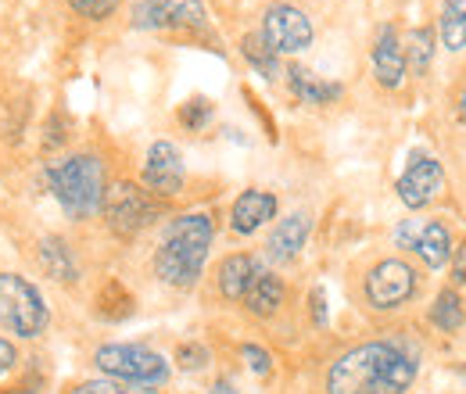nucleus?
<instances>
[{
	"label": "nucleus",
	"mask_w": 466,
	"mask_h": 394,
	"mask_svg": "<svg viewBox=\"0 0 466 394\" xmlns=\"http://www.w3.org/2000/svg\"><path fill=\"white\" fill-rule=\"evenodd\" d=\"M416 380V359L391 340H370L345 351L330 373L327 394H406Z\"/></svg>",
	"instance_id": "f257e3e1"
},
{
	"label": "nucleus",
	"mask_w": 466,
	"mask_h": 394,
	"mask_svg": "<svg viewBox=\"0 0 466 394\" xmlns=\"http://www.w3.org/2000/svg\"><path fill=\"white\" fill-rule=\"evenodd\" d=\"M212 237H216V226L205 212H190V216L173 219L166 237H162V244H158V255H155L158 280L169 283V287H179V290L194 287L201 269H205Z\"/></svg>",
	"instance_id": "f03ea898"
},
{
	"label": "nucleus",
	"mask_w": 466,
	"mask_h": 394,
	"mask_svg": "<svg viewBox=\"0 0 466 394\" xmlns=\"http://www.w3.org/2000/svg\"><path fill=\"white\" fill-rule=\"evenodd\" d=\"M47 183L58 197V205L72 219H90L97 208H105V166L94 155H72L47 169Z\"/></svg>",
	"instance_id": "7ed1b4c3"
},
{
	"label": "nucleus",
	"mask_w": 466,
	"mask_h": 394,
	"mask_svg": "<svg viewBox=\"0 0 466 394\" xmlns=\"http://www.w3.org/2000/svg\"><path fill=\"white\" fill-rule=\"evenodd\" d=\"M0 327L15 338H40L47 330V301L44 294L18 273H0Z\"/></svg>",
	"instance_id": "20e7f679"
},
{
	"label": "nucleus",
	"mask_w": 466,
	"mask_h": 394,
	"mask_svg": "<svg viewBox=\"0 0 466 394\" xmlns=\"http://www.w3.org/2000/svg\"><path fill=\"white\" fill-rule=\"evenodd\" d=\"M94 362L101 373H108L112 380H122V384L158 388L169 380V362L158 351L140 348V344H105L97 348Z\"/></svg>",
	"instance_id": "39448f33"
},
{
	"label": "nucleus",
	"mask_w": 466,
	"mask_h": 394,
	"mask_svg": "<svg viewBox=\"0 0 466 394\" xmlns=\"http://www.w3.org/2000/svg\"><path fill=\"white\" fill-rule=\"evenodd\" d=\"M158 216V205L151 197V190H140L133 183H116L105 194V219L118 237H133Z\"/></svg>",
	"instance_id": "423d86ee"
},
{
	"label": "nucleus",
	"mask_w": 466,
	"mask_h": 394,
	"mask_svg": "<svg viewBox=\"0 0 466 394\" xmlns=\"http://www.w3.org/2000/svg\"><path fill=\"white\" fill-rule=\"evenodd\" d=\"M395 240L431 269H441L452 258V233L441 219H406L395 229Z\"/></svg>",
	"instance_id": "0eeeda50"
},
{
	"label": "nucleus",
	"mask_w": 466,
	"mask_h": 394,
	"mask_svg": "<svg viewBox=\"0 0 466 394\" xmlns=\"http://www.w3.org/2000/svg\"><path fill=\"white\" fill-rule=\"evenodd\" d=\"M262 40L273 55H298L312 44V22L294 4H273L262 18Z\"/></svg>",
	"instance_id": "6e6552de"
},
{
	"label": "nucleus",
	"mask_w": 466,
	"mask_h": 394,
	"mask_svg": "<svg viewBox=\"0 0 466 394\" xmlns=\"http://www.w3.org/2000/svg\"><path fill=\"white\" fill-rule=\"evenodd\" d=\"M416 294V273L402 258H384L366 273V298L373 308H399Z\"/></svg>",
	"instance_id": "1a4fd4ad"
},
{
	"label": "nucleus",
	"mask_w": 466,
	"mask_h": 394,
	"mask_svg": "<svg viewBox=\"0 0 466 394\" xmlns=\"http://www.w3.org/2000/svg\"><path fill=\"white\" fill-rule=\"evenodd\" d=\"M441 183H445L441 166H438L434 158H427V155H416V158L409 162V169L399 176L395 190H399V201H402L406 208L420 212V208H427V205L441 194Z\"/></svg>",
	"instance_id": "9d476101"
},
{
	"label": "nucleus",
	"mask_w": 466,
	"mask_h": 394,
	"mask_svg": "<svg viewBox=\"0 0 466 394\" xmlns=\"http://www.w3.org/2000/svg\"><path fill=\"white\" fill-rule=\"evenodd\" d=\"M183 176H187V169H183V158H179L176 144L155 140L151 151H147V162H144V187L158 197H173L183 187Z\"/></svg>",
	"instance_id": "9b49d317"
},
{
	"label": "nucleus",
	"mask_w": 466,
	"mask_h": 394,
	"mask_svg": "<svg viewBox=\"0 0 466 394\" xmlns=\"http://www.w3.org/2000/svg\"><path fill=\"white\" fill-rule=\"evenodd\" d=\"M137 25L140 29H166V25L205 29V7L201 0H140Z\"/></svg>",
	"instance_id": "f8f14e48"
},
{
	"label": "nucleus",
	"mask_w": 466,
	"mask_h": 394,
	"mask_svg": "<svg viewBox=\"0 0 466 394\" xmlns=\"http://www.w3.org/2000/svg\"><path fill=\"white\" fill-rule=\"evenodd\" d=\"M373 72H377V83L388 86V90H399L402 79H406V47L399 44V33L395 25H384L377 33V47H373Z\"/></svg>",
	"instance_id": "ddd939ff"
},
{
	"label": "nucleus",
	"mask_w": 466,
	"mask_h": 394,
	"mask_svg": "<svg viewBox=\"0 0 466 394\" xmlns=\"http://www.w3.org/2000/svg\"><path fill=\"white\" fill-rule=\"evenodd\" d=\"M277 216V197L266 194V190H244L237 201H233L230 212V226L233 233H255L258 226H266L269 219Z\"/></svg>",
	"instance_id": "4468645a"
},
{
	"label": "nucleus",
	"mask_w": 466,
	"mask_h": 394,
	"mask_svg": "<svg viewBox=\"0 0 466 394\" xmlns=\"http://www.w3.org/2000/svg\"><path fill=\"white\" fill-rule=\"evenodd\" d=\"M309 229H312V219H309L305 212H294L288 219H280V226L269 233V244H266L269 258H273V262H291L294 255L305 248Z\"/></svg>",
	"instance_id": "2eb2a0df"
},
{
	"label": "nucleus",
	"mask_w": 466,
	"mask_h": 394,
	"mask_svg": "<svg viewBox=\"0 0 466 394\" xmlns=\"http://www.w3.org/2000/svg\"><path fill=\"white\" fill-rule=\"evenodd\" d=\"M258 273L262 269H258V262L251 255H230V258H223V266H219V290H223V298L240 301L251 290V283H255Z\"/></svg>",
	"instance_id": "dca6fc26"
},
{
	"label": "nucleus",
	"mask_w": 466,
	"mask_h": 394,
	"mask_svg": "<svg viewBox=\"0 0 466 394\" xmlns=\"http://www.w3.org/2000/svg\"><path fill=\"white\" fill-rule=\"evenodd\" d=\"M244 301H248V308L255 316H273L284 305V283L273 273H258L255 283H251V290L244 294Z\"/></svg>",
	"instance_id": "f3484780"
},
{
	"label": "nucleus",
	"mask_w": 466,
	"mask_h": 394,
	"mask_svg": "<svg viewBox=\"0 0 466 394\" xmlns=\"http://www.w3.org/2000/svg\"><path fill=\"white\" fill-rule=\"evenodd\" d=\"M288 76H291L294 94H298L305 105H327V101H338V97H341V86H338V83H319V79H316L312 72H305V68H291Z\"/></svg>",
	"instance_id": "a211bd4d"
},
{
	"label": "nucleus",
	"mask_w": 466,
	"mask_h": 394,
	"mask_svg": "<svg viewBox=\"0 0 466 394\" xmlns=\"http://www.w3.org/2000/svg\"><path fill=\"white\" fill-rule=\"evenodd\" d=\"M441 44L449 51L466 47V0H445L441 7Z\"/></svg>",
	"instance_id": "6ab92c4d"
},
{
	"label": "nucleus",
	"mask_w": 466,
	"mask_h": 394,
	"mask_svg": "<svg viewBox=\"0 0 466 394\" xmlns=\"http://www.w3.org/2000/svg\"><path fill=\"white\" fill-rule=\"evenodd\" d=\"M431 319H434V327H438V330L456 334V330L466 323V312H463L460 294H456V290H441V294H438V301H434V308H431Z\"/></svg>",
	"instance_id": "aec40b11"
},
{
	"label": "nucleus",
	"mask_w": 466,
	"mask_h": 394,
	"mask_svg": "<svg viewBox=\"0 0 466 394\" xmlns=\"http://www.w3.org/2000/svg\"><path fill=\"white\" fill-rule=\"evenodd\" d=\"M40 258H44V266H47V273H51L55 280H76L72 251L61 244L58 237H51V240H44V244H40Z\"/></svg>",
	"instance_id": "412c9836"
},
{
	"label": "nucleus",
	"mask_w": 466,
	"mask_h": 394,
	"mask_svg": "<svg viewBox=\"0 0 466 394\" xmlns=\"http://www.w3.org/2000/svg\"><path fill=\"white\" fill-rule=\"evenodd\" d=\"M431 55H434V33L423 25V29H412L409 33V47H406V57H409V68L412 72H423L427 65H431Z\"/></svg>",
	"instance_id": "4be33fe9"
},
{
	"label": "nucleus",
	"mask_w": 466,
	"mask_h": 394,
	"mask_svg": "<svg viewBox=\"0 0 466 394\" xmlns=\"http://www.w3.org/2000/svg\"><path fill=\"white\" fill-rule=\"evenodd\" d=\"M244 55H248V61H255V68L262 72V76H277V55L269 51V44L262 40V36H248L244 40Z\"/></svg>",
	"instance_id": "5701e85b"
},
{
	"label": "nucleus",
	"mask_w": 466,
	"mask_h": 394,
	"mask_svg": "<svg viewBox=\"0 0 466 394\" xmlns=\"http://www.w3.org/2000/svg\"><path fill=\"white\" fill-rule=\"evenodd\" d=\"M68 394H158L155 388H140V384H122V380H86Z\"/></svg>",
	"instance_id": "b1692460"
},
{
	"label": "nucleus",
	"mask_w": 466,
	"mask_h": 394,
	"mask_svg": "<svg viewBox=\"0 0 466 394\" xmlns=\"http://www.w3.org/2000/svg\"><path fill=\"white\" fill-rule=\"evenodd\" d=\"M240 355H244L248 369H251V373H258V377H266V373L273 369L269 351H266V348H258V344H244V348H240Z\"/></svg>",
	"instance_id": "393cba45"
},
{
	"label": "nucleus",
	"mask_w": 466,
	"mask_h": 394,
	"mask_svg": "<svg viewBox=\"0 0 466 394\" xmlns=\"http://www.w3.org/2000/svg\"><path fill=\"white\" fill-rule=\"evenodd\" d=\"M79 15H86V18H108L112 11L118 7V0H68Z\"/></svg>",
	"instance_id": "a878e982"
},
{
	"label": "nucleus",
	"mask_w": 466,
	"mask_h": 394,
	"mask_svg": "<svg viewBox=\"0 0 466 394\" xmlns=\"http://www.w3.org/2000/svg\"><path fill=\"white\" fill-rule=\"evenodd\" d=\"M205 362H208L205 348H190V344H187V348H179V366H183V369H201Z\"/></svg>",
	"instance_id": "bb28decb"
},
{
	"label": "nucleus",
	"mask_w": 466,
	"mask_h": 394,
	"mask_svg": "<svg viewBox=\"0 0 466 394\" xmlns=\"http://www.w3.org/2000/svg\"><path fill=\"white\" fill-rule=\"evenodd\" d=\"M15 359H18V351H15V344L7 338H0V373H7L11 366H15Z\"/></svg>",
	"instance_id": "cd10ccee"
},
{
	"label": "nucleus",
	"mask_w": 466,
	"mask_h": 394,
	"mask_svg": "<svg viewBox=\"0 0 466 394\" xmlns=\"http://www.w3.org/2000/svg\"><path fill=\"white\" fill-rule=\"evenodd\" d=\"M312 305H316V327H323L327 323V305H323V290L319 287L312 290Z\"/></svg>",
	"instance_id": "c85d7f7f"
},
{
	"label": "nucleus",
	"mask_w": 466,
	"mask_h": 394,
	"mask_svg": "<svg viewBox=\"0 0 466 394\" xmlns=\"http://www.w3.org/2000/svg\"><path fill=\"white\" fill-rule=\"evenodd\" d=\"M452 269H456V280L466 283V244L460 248V258H456V266H452Z\"/></svg>",
	"instance_id": "c756f323"
},
{
	"label": "nucleus",
	"mask_w": 466,
	"mask_h": 394,
	"mask_svg": "<svg viewBox=\"0 0 466 394\" xmlns=\"http://www.w3.org/2000/svg\"><path fill=\"white\" fill-rule=\"evenodd\" d=\"M208 394H240V391H233L230 384H216V388H212Z\"/></svg>",
	"instance_id": "7c9ffc66"
},
{
	"label": "nucleus",
	"mask_w": 466,
	"mask_h": 394,
	"mask_svg": "<svg viewBox=\"0 0 466 394\" xmlns=\"http://www.w3.org/2000/svg\"><path fill=\"white\" fill-rule=\"evenodd\" d=\"M460 118L466 122V90H463V97H460Z\"/></svg>",
	"instance_id": "2f4dec72"
},
{
	"label": "nucleus",
	"mask_w": 466,
	"mask_h": 394,
	"mask_svg": "<svg viewBox=\"0 0 466 394\" xmlns=\"http://www.w3.org/2000/svg\"><path fill=\"white\" fill-rule=\"evenodd\" d=\"M15 394H36V391H15Z\"/></svg>",
	"instance_id": "473e14b6"
}]
</instances>
